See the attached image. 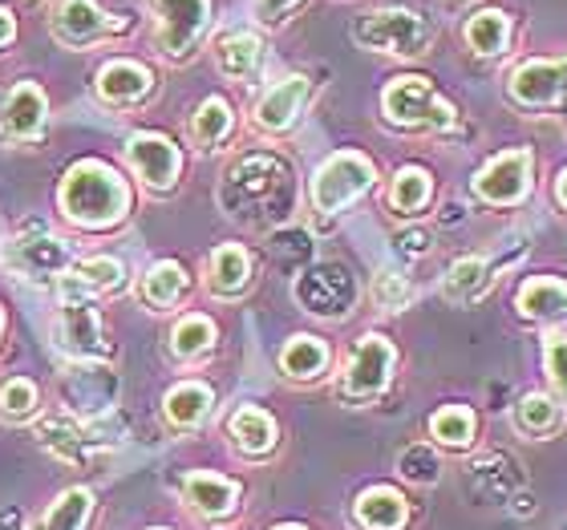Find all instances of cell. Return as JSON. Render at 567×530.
<instances>
[{
  "instance_id": "ffe728a7",
  "label": "cell",
  "mask_w": 567,
  "mask_h": 530,
  "mask_svg": "<svg viewBox=\"0 0 567 530\" xmlns=\"http://www.w3.org/2000/svg\"><path fill=\"white\" fill-rule=\"evenodd\" d=\"M519 312L532 320H556V316H567V288L559 280H539L523 283L519 292Z\"/></svg>"
},
{
  "instance_id": "8d00e7d4",
  "label": "cell",
  "mask_w": 567,
  "mask_h": 530,
  "mask_svg": "<svg viewBox=\"0 0 567 530\" xmlns=\"http://www.w3.org/2000/svg\"><path fill=\"white\" fill-rule=\"evenodd\" d=\"M215 341V324L207 316H187L175 329V353L178 356H199L207 353Z\"/></svg>"
},
{
  "instance_id": "52a82bcc",
  "label": "cell",
  "mask_w": 567,
  "mask_h": 530,
  "mask_svg": "<svg viewBox=\"0 0 567 530\" xmlns=\"http://www.w3.org/2000/svg\"><path fill=\"white\" fill-rule=\"evenodd\" d=\"M296 300L317 312V316H341L344 308L353 304V280L349 271L337 268V263H320L308 276H300L296 283Z\"/></svg>"
},
{
  "instance_id": "ab89813d",
  "label": "cell",
  "mask_w": 567,
  "mask_h": 530,
  "mask_svg": "<svg viewBox=\"0 0 567 530\" xmlns=\"http://www.w3.org/2000/svg\"><path fill=\"white\" fill-rule=\"evenodd\" d=\"M78 280L97 292V288H118L122 283V263L118 260H85L78 263Z\"/></svg>"
},
{
  "instance_id": "d590c367",
  "label": "cell",
  "mask_w": 567,
  "mask_h": 530,
  "mask_svg": "<svg viewBox=\"0 0 567 530\" xmlns=\"http://www.w3.org/2000/svg\"><path fill=\"white\" fill-rule=\"evenodd\" d=\"M486 288V263L483 260H458L446 276L450 300H474Z\"/></svg>"
},
{
  "instance_id": "e0dca14e",
  "label": "cell",
  "mask_w": 567,
  "mask_h": 530,
  "mask_svg": "<svg viewBox=\"0 0 567 530\" xmlns=\"http://www.w3.org/2000/svg\"><path fill=\"white\" fill-rule=\"evenodd\" d=\"M305 97H308L305 77H288V82L272 85V90L260 97V106H256V122H260V126H268V131H284V126L300 114Z\"/></svg>"
},
{
  "instance_id": "d6a6232c",
  "label": "cell",
  "mask_w": 567,
  "mask_h": 530,
  "mask_svg": "<svg viewBox=\"0 0 567 530\" xmlns=\"http://www.w3.org/2000/svg\"><path fill=\"white\" fill-rule=\"evenodd\" d=\"M425 199H430V175H425V170H417V166H410V170H402V175L393 178L390 202H393V207H398V211H402V215L422 211Z\"/></svg>"
},
{
  "instance_id": "e575fe53",
  "label": "cell",
  "mask_w": 567,
  "mask_h": 530,
  "mask_svg": "<svg viewBox=\"0 0 567 530\" xmlns=\"http://www.w3.org/2000/svg\"><path fill=\"white\" fill-rule=\"evenodd\" d=\"M227 131H231V110H227V102H219V97L203 102L199 114H195V142L199 146H215V142H224Z\"/></svg>"
},
{
  "instance_id": "8fae6325",
  "label": "cell",
  "mask_w": 567,
  "mask_h": 530,
  "mask_svg": "<svg viewBox=\"0 0 567 530\" xmlns=\"http://www.w3.org/2000/svg\"><path fill=\"white\" fill-rule=\"evenodd\" d=\"M511 94L523 106H551L567 94V65L559 61H527L511 73Z\"/></svg>"
},
{
  "instance_id": "f1b7e54d",
  "label": "cell",
  "mask_w": 567,
  "mask_h": 530,
  "mask_svg": "<svg viewBox=\"0 0 567 530\" xmlns=\"http://www.w3.org/2000/svg\"><path fill=\"white\" fill-rule=\"evenodd\" d=\"M90 490H65V495L49 507V515L37 522L33 530H82L85 527V515H90Z\"/></svg>"
},
{
  "instance_id": "30bf717a",
  "label": "cell",
  "mask_w": 567,
  "mask_h": 530,
  "mask_svg": "<svg viewBox=\"0 0 567 530\" xmlns=\"http://www.w3.org/2000/svg\"><path fill=\"white\" fill-rule=\"evenodd\" d=\"M393 368V344L385 336H365L357 344L353 361L344 368V393L349 397H378L390 381Z\"/></svg>"
},
{
  "instance_id": "6da1fadb",
  "label": "cell",
  "mask_w": 567,
  "mask_h": 530,
  "mask_svg": "<svg viewBox=\"0 0 567 530\" xmlns=\"http://www.w3.org/2000/svg\"><path fill=\"white\" fill-rule=\"evenodd\" d=\"M61 207L73 224L82 227H110L118 224L131 207V190L110 166L102 163H78L61 183Z\"/></svg>"
},
{
  "instance_id": "1f68e13d",
  "label": "cell",
  "mask_w": 567,
  "mask_h": 530,
  "mask_svg": "<svg viewBox=\"0 0 567 530\" xmlns=\"http://www.w3.org/2000/svg\"><path fill=\"white\" fill-rule=\"evenodd\" d=\"M434 437L442 446H471L474 437V413L462 409V405H446V409L434 413V422H430Z\"/></svg>"
},
{
  "instance_id": "83f0119b",
  "label": "cell",
  "mask_w": 567,
  "mask_h": 530,
  "mask_svg": "<svg viewBox=\"0 0 567 530\" xmlns=\"http://www.w3.org/2000/svg\"><path fill=\"white\" fill-rule=\"evenodd\" d=\"M219 70L231 73V77H248L256 65H260V41L251 33H231L219 41Z\"/></svg>"
},
{
  "instance_id": "ac0fdd59",
  "label": "cell",
  "mask_w": 567,
  "mask_h": 530,
  "mask_svg": "<svg viewBox=\"0 0 567 530\" xmlns=\"http://www.w3.org/2000/svg\"><path fill=\"white\" fill-rule=\"evenodd\" d=\"M151 90V73L134 65V61H110L102 77H97V94L106 97V102H138L142 94Z\"/></svg>"
},
{
  "instance_id": "7dc6e473",
  "label": "cell",
  "mask_w": 567,
  "mask_h": 530,
  "mask_svg": "<svg viewBox=\"0 0 567 530\" xmlns=\"http://www.w3.org/2000/svg\"><path fill=\"white\" fill-rule=\"evenodd\" d=\"M515 515H535V498L532 495H519V498H515Z\"/></svg>"
},
{
  "instance_id": "ba28073f",
  "label": "cell",
  "mask_w": 567,
  "mask_h": 530,
  "mask_svg": "<svg viewBox=\"0 0 567 530\" xmlns=\"http://www.w3.org/2000/svg\"><path fill=\"white\" fill-rule=\"evenodd\" d=\"M158 9V45L183 58L207 29V0H154Z\"/></svg>"
},
{
  "instance_id": "4fadbf2b",
  "label": "cell",
  "mask_w": 567,
  "mask_h": 530,
  "mask_svg": "<svg viewBox=\"0 0 567 530\" xmlns=\"http://www.w3.org/2000/svg\"><path fill=\"white\" fill-rule=\"evenodd\" d=\"M106 29H114V21H106V12L97 9L94 0H65L53 12V33L65 45H90L94 37H102Z\"/></svg>"
},
{
  "instance_id": "f35d334b",
  "label": "cell",
  "mask_w": 567,
  "mask_h": 530,
  "mask_svg": "<svg viewBox=\"0 0 567 530\" xmlns=\"http://www.w3.org/2000/svg\"><path fill=\"white\" fill-rule=\"evenodd\" d=\"M398 470L410 478V482H434L437 478V458L430 454V446H410L398 461Z\"/></svg>"
},
{
  "instance_id": "9a60e30c",
  "label": "cell",
  "mask_w": 567,
  "mask_h": 530,
  "mask_svg": "<svg viewBox=\"0 0 567 530\" xmlns=\"http://www.w3.org/2000/svg\"><path fill=\"white\" fill-rule=\"evenodd\" d=\"M4 263H9L12 271H21V276H33V280H41V276H53V271L65 268V248H61L58 239H17V243H9V251H4Z\"/></svg>"
},
{
  "instance_id": "836d02e7",
  "label": "cell",
  "mask_w": 567,
  "mask_h": 530,
  "mask_svg": "<svg viewBox=\"0 0 567 530\" xmlns=\"http://www.w3.org/2000/svg\"><path fill=\"white\" fill-rule=\"evenodd\" d=\"M515 425H519L523 434H551L559 425V405H551L547 397H523L515 405Z\"/></svg>"
},
{
  "instance_id": "d4e9b609",
  "label": "cell",
  "mask_w": 567,
  "mask_h": 530,
  "mask_svg": "<svg viewBox=\"0 0 567 530\" xmlns=\"http://www.w3.org/2000/svg\"><path fill=\"white\" fill-rule=\"evenodd\" d=\"M37 437H41L58 458L73 461V466H78V461L85 458V449H90V437H85L78 425L61 422V417H45V422L37 425Z\"/></svg>"
},
{
  "instance_id": "277c9868",
  "label": "cell",
  "mask_w": 567,
  "mask_h": 530,
  "mask_svg": "<svg viewBox=\"0 0 567 530\" xmlns=\"http://www.w3.org/2000/svg\"><path fill=\"white\" fill-rule=\"evenodd\" d=\"M353 37L365 49L414 58V53L425 49V41H430V24L410 9H381V12H365V17L357 21Z\"/></svg>"
},
{
  "instance_id": "603a6c76",
  "label": "cell",
  "mask_w": 567,
  "mask_h": 530,
  "mask_svg": "<svg viewBox=\"0 0 567 530\" xmlns=\"http://www.w3.org/2000/svg\"><path fill=\"white\" fill-rule=\"evenodd\" d=\"M507 33H511V24L498 9L474 12L471 24H466V41H471V49L474 53H483V58L503 53V49H507Z\"/></svg>"
},
{
  "instance_id": "74e56055",
  "label": "cell",
  "mask_w": 567,
  "mask_h": 530,
  "mask_svg": "<svg viewBox=\"0 0 567 530\" xmlns=\"http://www.w3.org/2000/svg\"><path fill=\"white\" fill-rule=\"evenodd\" d=\"M37 405V385L24 377H12L4 389H0V409L9 413V417H29Z\"/></svg>"
},
{
  "instance_id": "b9f144b4",
  "label": "cell",
  "mask_w": 567,
  "mask_h": 530,
  "mask_svg": "<svg viewBox=\"0 0 567 530\" xmlns=\"http://www.w3.org/2000/svg\"><path fill=\"white\" fill-rule=\"evenodd\" d=\"M547 373L567 397V336H547Z\"/></svg>"
},
{
  "instance_id": "60d3db41",
  "label": "cell",
  "mask_w": 567,
  "mask_h": 530,
  "mask_svg": "<svg viewBox=\"0 0 567 530\" xmlns=\"http://www.w3.org/2000/svg\"><path fill=\"white\" fill-rule=\"evenodd\" d=\"M381 308H405L410 304V283L402 276H378V288H373Z\"/></svg>"
},
{
  "instance_id": "5bb4252c",
  "label": "cell",
  "mask_w": 567,
  "mask_h": 530,
  "mask_svg": "<svg viewBox=\"0 0 567 530\" xmlns=\"http://www.w3.org/2000/svg\"><path fill=\"white\" fill-rule=\"evenodd\" d=\"M41 122H45V94L33 82H21L9 94V102L0 106V126L12 138H33L41 131Z\"/></svg>"
},
{
  "instance_id": "681fc988",
  "label": "cell",
  "mask_w": 567,
  "mask_h": 530,
  "mask_svg": "<svg viewBox=\"0 0 567 530\" xmlns=\"http://www.w3.org/2000/svg\"><path fill=\"white\" fill-rule=\"evenodd\" d=\"M280 530H300V527H280Z\"/></svg>"
},
{
  "instance_id": "44dd1931",
  "label": "cell",
  "mask_w": 567,
  "mask_h": 530,
  "mask_svg": "<svg viewBox=\"0 0 567 530\" xmlns=\"http://www.w3.org/2000/svg\"><path fill=\"white\" fill-rule=\"evenodd\" d=\"M114 377H110V368H78L70 377V405H78V409L85 413H102L114 401Z\"/></svg>"
},
{
  "instance_id": "d6986e66",
  "label": "cell",
  "mask_w": 567,
  "mask_h": 530,
  "mask_svg": "<svg viewBox=\"0 0 567 530\" xmlns=\"http://www.w3.org/2000/svg\"><path fill=\"white\" fill-rule=\"evenodd\" d=\"M357 522L369 530H398L405 522V498L398 495V490L378 486V490L361 495V502H357Z\"/></svg>"
},
{
  "instance_id": "f6af8a7d",
  "label": "cell",
  "mask_w": 567,
  "mask_h": 530,
  "mask_svg": "<svg viewBox=\"0 0 567 530\" xmlns=\"http://www.w3.org/2000/svg\"><path fill=\"white\" fill-rule=\"evenodd\" d=\"M9 41H12V17L0 9V45H9Z\"/></svg>"
},
{
  "instance_id": "bcb514c9",
  "label": "cell",
  "mask_w": 567,
  "mask_h": 530,
  "mask_svg": "<svg viewBox=\"0 0 567 530\" xmlns=\"http://www.w3.org/2000/svg\"><path fill=\"white\" fill-rule=\"evenodd\" d=\"M21 527V510H4L0 515V530H17Z\"/></svg>"
},
{
  "instance_id": "4dcf8cb0",
  "label": "cell",
  "mask_w": 567,
  "mask_h": 530,
  "mask_svg": "<svg viewBox=\"0 0 567 530\" xmlns=\"http://www.w3.org/2000/svg\"><path fill=\"white\" fill-rule=\"evenodd\" d=\"M244 283H248V256L227 243V248L215 251V260H212V292L231 295V292H239Z\"/></svg>"
},
{
  "instance_id": "4316f807",
  "label": "cell",
  "mask_w": 567,
  "mask_h": 530,
  "mask_svg": "<svg viewBox=\"0 0 567 530\" xmlns=\"http://www.w3.org/2000/svg\"><path fill=\"white\" fill-rule=\"evenodd\" d=\"M183 288H187V276L171 260L154 263V268L146 271V280H142V295H146L154 308H171L178 295H183Z\"/></svg>"
},
{
  "instance_id": "9c48e42d",
  "label": "cell",
  "mask_w": 567,
  "mask_h": 530,
  "mask_svg": "<svg viewBox=\"0 0 567 530\" xmlns=\"http://www.w3.org/2000/svg\"><path fill=\"white\" fill-rule=\"evenodd\" d=\"M474 190L491 202H519L532 190V154L507 150L495 163H486L474 178Z\"/></svg>"
},
{
  "instance_id": "2e32d148",
  "label": "cell",
  "mask_w": 567,
  "mask_h": 530,
  "mask_svg": "<svg viewBox=\"0 0 567 530\" xmlns=\"http://www.w3.org/2000/svg\"><path fill=\"white\" fill-rule=\"evenodd\" d=\"M519 486V466L507 458V454H491V458H478L471 466V490L478 502H503Z\"/></svg>"
},
{
  "instance_id": "8992f818",
  "label": "cell",
  "mask_w": 567,
  "mask_h": 530,
  "mask_svg": "<svg viewBox=\"0 0 567 530\" xmlns=\"http://www.w3.org/2000/svg\"><path fill=\"white\" fill-rule=\"evenodd\" d=\"M385 114L402 126H450L454 110L430 90L425 77H398L385 90Z\"/></svg>"
},
{
  "instance_id": "7a4b0ae2",
  "label": "cell",
  "mask_w": 567,
  "mask_h": 530,
  "mask_svg": "<svg viewBox=\"0 0 567 530\" xmlns=\"http://www.w3.org/2000/svg\"><path fill=\"white\" fill-rule=\"evenodd\" d=\"M224 202H227V211L239 215V219H248V224L284 215V207L292 202V187H288L284 163H276L268 154L244 158V163L231 170V178H227Z\"/></svg>"
},
{
  "instance_id": "c3c4849f",
  "label": "cell",
  "mask_w": 567,
  "mask_h": 530,
  "mask_svg": "<svg viewBox=\"0 0 567 530\" xmlns=\"http://www.w3.org/2000/svg\"><path fill=\"white\" fill-rule=\"evenodd\" d=\"M559 199H564V207H567V170H564V178H559Z\"/></svg>"
},
{
  "instance_id": "7bdbcfd3",
  "label": "cell",
  "mask_w": 567,
  "mask_h": 530,
  "mask_svg": "<svg viewBox=\"0 0 567 530\" xmlns=\"http://www.w3.org/2000/svg\"><path fill=\"white\" fill-rule=\"evenodd\" d=\"M296 0H260V12L264 17H268V21H276V17H280L284 9H292Z\"/></svg>"
},
{
  "instance_id": "3957f363",
  "label": "cell",
  "mask_w": 567,
  "mask_h": 530,
  "mask_svg": "<svg viewBox=\"0 0 567 530\" xmlns=\"http://www.w3.org/2000/svg\"><path fill=\"white\" fill-rule=\"evenodd\" d=\"M53 341L65 356H94L102 349V320H97L94 295L78 276L61 283V308L58 320H53Z\"/></svg>"
},
{
  "instance_id": "5b68a950",
  "label": "cell",
  "mask_w": 567,
  "mask_h": 530,
  "mask_svg": "<svg viewBox=\"0 0 567 530\" xmlns=\"http://www.w3.org/2000/svg\"><path fill=\"white\" fill-rule=\"evenodd\" d=\"M369 183H373V166L361 154H332L312 178V202L317 211H341L361 190H369Z\"/></svg>"
},
{
  "instance_id": "cb8c5ba5",
  "label": "cell",
  "mask_w": 567,
  "mask_h": 530,
  "mask_svg": "<svg viewBox=\"0 0 567 530\" xmlns=\"http://www.w3.org/2000/svg\"><path fill=\"white\" fill-rule=\"evenodd\" d=\"M231 437H236L248 454H264V449H272V441H276V422L264 409H256V405H244V409L231 417Z\"/></svg>"
},
{
  "instance_id": "7c38bea8",
  "label": "cell",
  "mask_w": 567,
  "mask_h": 530,
  "mask_svg": "<svg viewBox=\"0 0 567 530\" xmlns=\"http://www.w3.org/2000/svg\"><path fill=\"white\" fill-rule=\"evenodd\" d=\"M126 154H131L134 170H138L151 187L166 190L171 183H175L178 150L166 138H158V134H138V138H131V150H126Z\"/></svg>"
},
{
  "instance_id": "ee69618b",
  "label": "cell",
  "mask_w": 567,
  "mask_h": 530,
  "mask_svg": "<svg viewBox=\"0 0 567 530\" xmlns=\"http://www.w3.org/2000/svg\"><path fill=\"white\" fill-rule=\"evenodd\" d=\"M425 243H430V239H425L422 231H414V236H405V239H402V248L410 251V256H414V251H425Z\"/></svg>"
},
{
  "instance_id": "f546056e",
  "label": "cell",
  "mask_w": 567,
  "mask_h": 530,
  "mask_svg": "<svg viewBox=\"0 0 567 530\" xmlns=\"http://www.w3.org/2000/svg\"><path fill=\"white\" fill-rule=\"evenodd\" d=\"M329 353H324V344L312 341V336H296V341L284 344L280 353V365L284 373H292V377H317L320 368H324Z\"/></svg>"
},
{
  "instance_id": "484cf974",
  "label": "cell",
  "mask_w": 567,
  "mask_h": 530,
  "mask_svg": "<svg viewBox=\"0 0 567 530\" xmlns=\"http://www.w3.org/2000/svg\"><path fill=\"white\" fill-rule=\"evenodd\" d=\"M207 413H212V389L207 385H178L166 397V417L175 425H183V429L199 425Z\"/></svg>"
},
{
  "instance_id": "7402d4cb",
  "label": "cell",
  "mask_w": 567,
  "mask_h": 530,
  "mask_svg": "<svg viewBox=\"0 0 567 530\" xmlns=\"http://www.w3.org/2000/svg\"><path fill=\"white\" fill-rule=\"evenodd\" d=\"M187 502L203 515H227L236 507V486L215 474H190L187 478Z\"/></svg>"
}]
</instances>
